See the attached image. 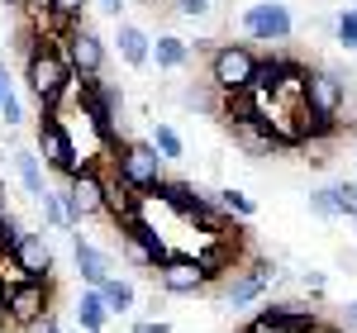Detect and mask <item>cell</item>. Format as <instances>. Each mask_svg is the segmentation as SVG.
<instances>
[{"label": "cell", "mask_w": 357, "mask_h": 333, "mask_svg": "<svg viewBox=\"0 0 357 333\" xmlns=\"http://www.w3.org/2000/svg\"><path fill=\"white\" fill-rule=\"evenodd\" d=\"M301 286L310 291V295H319V291H324V277H319V272H305V277H301Z\"/></svg>", "instance_id": "obj_32"}, {"label": "cell", "mask_w": 357, "mask_h": 333, "mask_svg": "<svg viewBox=\"0 0 357 333\" xmlns=\"http://www.w3.org/2000/svg\"><path fill=\"white\" fill-rule=\"evenodd\" d=\"M158 281H162L167 295H195V291L210 286V272L195 257H172L167 267H158Z\"/></svg>", "instance_id": "obj_14"}, {"label": "cell", "mask_w": 357, "mask_h": 333, "mask_svg": "<svg viewBox=\"0 0 357 333\" xmlns=\"http://www.w3.org/2000/svg\"><path fill=\"white\" fill-rule=\"evenodd\" d=\"M5 329H15V324H10V300H5V291H0V333Z\"/></svg>", "instance_id": "obj_34"}, {"label": "cell", "mask_w": 357, "mask_h": 333, "mask_svg": "<svg viewBox=\"0 0 357 333\" xmlns=\"http://www.w3.org/2000/svg\"><path fill=\"white\" fill-rule=\"evenodd\" d=\"M62 53H67V62H72L77 82H96V77H100V67H105V43H100L91 29H82V24L67 33Z\"/></svg>", "instance_id": "obj_10"}, {"label": "cell", "mask_w": 357, "mask_h": 333, "mask_svg": "<svg viewBox=\"0 0 357 333\" xmlns=\"http://www.w3.org/2000/svg\"><path fill=\"white\" fill-rule=\"evenodd\" d=\"M100 295H105L110 314H124V309H134V286H129L124 277H114L110 286H100Z\"/></svg>", "instance_id": "obj_24"}, {"label": "cell", "mask_w": 357, "mask_h": 333, "mask_svg": "<svg viewBox=\"0 0 357 333\" xmlns=\"http://www.w3.org/2000/svg\"><path fill=\"white\" fill-rule=\"evenodd\" d=\"M153 148H158V153H162L167 162H172V157H181V153H186V143H181V134H176V129H172V124H158V129H153Z\"/></svg>", "instance_id": "obj_27"}, {"label": "cell", "mask_w": 357, "mask_h": 333, "mask_svg": "<svg viewBox=\"0 0 357 333\" xmlns=\"http://www.w3.org/2000/svg\"><path fill=\"white\" fill-rule=\"evenodd\" d=\"M10 267L20 272V281H53V248L43 243V233H24L10 252Z\"/></svg>", "instance_id": "obj_12"}, {"label": "cell", "mask_w": 357, "mask_h": 333, "mask_svg": "<svg viewBox=\"0 0 357 333\" xmlns=\"http://www.w3.org/2000/svg\"><path fill=\"white\" fill-rule=\"evenodd\" d=\"M162 153L153 148V143H124L119 153H114V176L129 186V191H138V195H158L162 191Z\"/></svg>", "instance_id": "obj_2"}, {"label": "cell", "mask_w": 357, "mask_h": 333, "mask_svg": "<svg viewBox=\"0 0 357 333\" xmlns=\"http://www.w3.org/2000/svg\"><path fill=\"white\" fill-rule=\"evenodd\" d=\"M124 233V248H129V262H138V267H167L176 252L167 248V238L153 229L148 219H138V224H129V229H119Z\"/></svg>", "instance_id": "obj_9"}, {"label": "cell", "mask_w": 357, "mask_h": 333, "mask_svg": "<svg viewBox=\"0 0 357 333\" xmlns=\"http://www.w3.org/2000/svg\"><path fill=\"white\" fill-rule=\"evenodd\" d=\"M257 62L262 57L252 53L248 43H220L210 53V86L234 95V91H252V77H257Z\"/></svg>", "instance_id": "obj_3"}, {"label": "cell", "mask_w": 357, "mask_h": 333, "mask_svg": "<svg viewBox=\"0 0 357 333\" xmlns=\"http://www.w3.org/2000/svg\"><path fill=\"white\" fill-rule=\"evenodd\" d=\"M5 100H10V77H5V62H0V110H5Z\"/></svg>", "instance_id": "obj_36"}, {"label": "cell", "mask_w": 357, "mask_h": 333, "mask_svg": "<svg viewBox=\"0 0 357 333\" xmlns=\"http://www.w3.org/2000/svg\"><path fill=\"white\" fill-rule=\"evenodd\" d=\"M10 157H15V176H20L24 195L43 200V195H48V186H43V166H38V153H29V148H15Z\"/></svg>", "instance_id": "obj_20"}, {"label": "cell", "mask_w": 357, "mask_h": 333, "mask_svg": "<svg viewBox=\"0 0 357 333\" xmlns=\"http://www.w3.org/2000/svg\"><path fill=\"white\" fill-rule=\"evenodd\" d=\"M77 105H82V114L91 119V129L100 134V143L105 148H124V143H114V110H119V91H114L110 82H82V95H77Z\"/></svg>", "instance_id": "obj_6"}, {"label": "cell", "mask_w": 357, "mask_h": 333, "mask_svg": "<svg viewBox=\"0 0 357 333\" xmlns=\"http://www.w3.org/2000/svg\"><path fill=\"white\" fill-rule=\"evenodd\" d=\"M310 210H314L319 219H338V215H353L357 219V186L353 181H333V186L310 195Z\"/></svg>", "instance_id": "obj_17"}, {"label": "cell", "mask_w": 357, "mask_h": 333, "mask_svg": "<svg viewBox=\"0 0 357 333\" xmlns=\"http://www.w3.org/2000/svg\"><path fill=\"white\" fill-rule=\"evenodd\" d=\"M114 43H119V57H124L129 67H143V62L153 57V38L138 24H119V38H114Z\"/></svg>", "instance_id": "obj_21"}, {"label": "cell", "mask_w": 357, "mask_h": 333, "mask_svg": "<svg viewBox=\"0 0 357 333\" xmlns=\"http://www.w3.org/2000/svg\"><path fill=\"white\" fill-rule=\"evenodd\" d=\"M176 10H181V15H205V10H210V0H176Z\"/></svg>", "instance_id": "obj_31"}, {"label": "cell", "mask_w": 357, "mask_h": 333, "mask_svg": "<svg viewBox=\"0 0 357 333\" xmlns=\"http://www.w3.org/2000/svg\"><path fill=\"white\" fill-rule=\"evenodd\" d=\"M343 100H348V82L338 72H310L305 77V110L324 114V119H338Z\"/></svg>", "instance_id": "obj_11"}, {"label": "cell", "mask_w": 357, "mask_h": 333, "mask_svg": "<svg viewBox=\"0 0 357 333\" xmlns=\"http://www.w3.org/2000/svg\"><path fill=\"white\" fill-rule=\"evenodd\" d=\"M38 153H43V162L53 166L57 176H67V181H72L77 171H86V166H96L77 153V143H72L67 124H62L57 114H43V119H38Z\"/></svg>", "instance_id": "obj_4"}, {"label": "cell", "mask_w": 357, "mask_h": 333, "mask_svg": "<svg viewBox=\"0 0 357 333\" xmlns=\"http://www.w3.org/2000/svg\"><path fill=\"white\" fill-rule=\"evenodd\" d=\"M77 324H82V333H105L110 305H105L100 291H82V295H77Z\"/></svg>", "instance_id": "obj_19"}, {"label": "cell", "mask_w": 357, "mask_h": 333, "mask_svg": "<svg viewBox=\"0 0 357 333\" xmlns=\"http://www.w3.org/2000/svg\"><path fill=\"white\" fill-rule=\"evenodd\" d=\"M333 38H338V48L357 53V5H348V10L333 20Z\"/></svg>", "instance_id": "obj_26"}, {"label": "cell", "mask_w": 357, "mask_h": 333, "mask_svg": "<svg viewBox=\"0 0 357 333\" xmlns=\"http://www.w3.org/2000/svg\"><path fill=\"white\" fill-rule=\"evenodd\" d=\"M272 277H276L272 262H252V267H243L238 277L224 286V300H229V305H252V300L272 286Z\"/></svg>", "instance_id": "obj_16"}, {"label": "cell", "mask_w": 357, "mask_h": 333, "mask_svg": "<svg viewBox=\"0 0 357 333\" xmlns=\"http://www.w3.org/2000/svg\"><path fill=\"white\" fill-rule=\"evenodd\" d=\"M215 205H220L224 215H238V219H248L257 205H252V195H243V191H234V186H224L220 195H215Z\"/></svg>", "instance_id": "obj_25"}, {"label": "cell", "mask_w": 357, "mask_h": 333, "mask_svg": "<svg viewBox=\"0 0 357 333\" xmlns=\"http://www.w3.org/2000/svg\"><path fill=\"white\" fill-rule=\"evenodd\" d=\"M0 5H10V10H24L29 0H0Z\"/></svg>", "instance_id": "obj_39"}, {"label": "cell", "mask_w": 357, "mask_h": 333, "mask_svg": "<svg viewBox=\"0 0 357 333\" xmlns=\"http://www.w3.org/2000/svg\"><path fill=\"white\" fill-rule=\"evenodd\" d=\"M20 238H24L20 219H15V215H0V257H5V262H10V252L20 248Z\"/></svg>", "instance_id": "obj_28"}, {"label": "cell", "mask_w": 357, "mask_h": 333, "mask_svg": "<svg viewBox=\"0 0 357 333\" xmlns=\"http://www.w3.org/2000/svg\"><path fill=\"white\" fill-rule=\"evenodd\" d=\"M153 62H158L162 72H176V67H186V62H191V43H186V38H176V33H162V38L153 43Z\"/></svg>", "instance_id": "obj_22"}, {"label": "cell", "mask_w": 357, "mask_h": 333, "mask_svg": "<svg viewBox=\"0 0 357 333\" xmlns=\"http://www.w3.org/2000/svg\"><path fill=\"white\" fill-rule=\"evenodd\" d=\"M33 333H62V324H57V319H43V324H38Z\"/></svg>", "instance_id": "obj_37"}, {"label": "cell", "mask_w": 357, "mask_h": 333, "mask_svg": "<svg viewBox=\"0 0 357 333\" xmlns=\"http://www.w3.org/2000/svg\"><path fill=\"white\" fill-rule=\"evenodd\" d=\"M100 5H105L110 15H119V10H124V0H100Z\"/></svg>", "instance_id": "obj_38"}, {"label": "cell", "mask_w": 357, "mask_h": 333, "mask_svg": "<svg viewBox=\"0 0 357 333\" xmlns=\"http://www.w3.org/2000/svg\"><path fill=\"white\" fill-rule=\"evenodd\" d=\"M134 333H167V324H158V319H138Z\"/></svg>", "instance_id": "obj_33"}, {"label": "cell", "mask_w": 357, "mask_h": 333, "mask_svg": "<svg viewBox=\"0 0 357 333\" xmlns=\"http://www.w3.org/2000/svg\"><path fill=\"white\" fill-rule=\"evenodd\" d=\"M343 324H348V329H357V300H348V305H343Z\"/></svg>", "instance_id": "obj_35"}, {"label": "cell", "mask_w": 357, "mask_h": 333, "mask_svg": "<svg viewBox=\"0 0 357 333\" xmlns=\"http://www.w3.org/2000/svg\"><path fill=\"white\" fill-rule=\"evenodd\" d=\"M0 119H5V124H24V105H20V95H15V91H10V100H5Z\"/></svg>", "instance_id": "obj_30"}, {"label": "cell", "mask_w": 357, "mask_h": 333, "mask_svg": "<svg viewBox=\"0 0 357 333\" xmlns=\"http://www.w3.org/2000/svg\"><path fill=\"white\" fill-rule=\"evenodd\" d=\"M105 215H110L119 229H129V224L143 219V195L129 191V186H124V181L114 176V171L105 176Z\"/></svg>", "instance_id": "obj_15"}, {"label": "cell", "mask_w": 357, "mask_h": 333, "mask_svg": "<svg viewBox=\"0 0 357 333\" xmlns=\"http://www.w3.org/2000/svg\"><path fill=\"white\" fill-rule=\"evenodd\" d=\"M72 257H77V272H82L86 291H100V286L114 281V257L105 248H96V243H86L82 233L72 238Z\"/></svg>", "instance_id": "obj_13"}, {"label": "cell", "mask_w": 357, "mask_h": 333, "mask_svg": "<svg viewBox=\"0 0 357 333\" xmlns=\"http://www.w3.org/2000/svg\"><path fill=\"white\" fill-rule=\"evenodd\" d=\"M353 5H357V0H353Z\"/></svg>", "instance_id": "obj_41"}, {"label": "cell", "mask_w": 357, "mask_h": 333, "mask_svg": "<svg viewBox=\"0 0 357 333\" xmlns=\"http://www.w3.org/2000/svg\"><path fill=\"white\" fill-rule=\"evenodd\" d=\"M67 210H72V224L91 219V215H105V176L96 171V166H86L77 171L72 181H67Z\"/></svg>", "instance_id": "obj_8"}, {"label": "cell", "mask_w": 357, "mask_h": 333, "mask_svg": "<svg viewBox=\"0 0 357 333\" xmlns=\"http://www.w3.org/2000/svg\"><path fill=\"white\" fill-rule=\"evenodd\" d=\"M291 29H296L291 24V10L281 0H257V5L243 10V33L252 43H286Z\"/></svg>", "instance_id": "obj_7"}, {"label": "cell", "mask_w": 357, "mask_h": 333, "mask_svg": "<svg viewBox=\"0 0 357 333\" xmlns=\"http://www.w3.org/2000/svg\"><path fill=\"white\" fill-rule=\"evenodd\" d=\"M229 134H234V143L243 148L248 157H272V153H281V148H286V143L276 139V129L267 124V119H252V124H234Z\"/></svg>", "instance_id": "obj_18"}, {"label": "cell", "mask_w": 357, "mask_h": 333, "mask_svg": "<svg viewBox=\"0 0 357 333\" xmlns=\"http://www.w3.org/2000/svg\"><path fill=\"white\" fill-rule=\"evenodd\" d=\"M86 5H91V0H53V15H57V20H67V24H77Z\"/></svg>", "instance_id": "obj_29"}, {"label": "cell", "mask_w": 357, "mask_h": 333, "mask_svg": "<svg viewBox=\"0 0 357 333\" xmlns=\"http://www.w3.org/2000/svg\"><path fill=\"white\" fill-rule=\"evenodd\" d=\"M24 82H29V95L43 105V114H57V105L67 100V91L77 86V72H72V62L62 53V43H48V38L29 33Z\"/></svg>", "instance_id": "obj_1"}, {"label": "cell", "mask_w": 357, "mask_h": 333, "mask_svg": "<svg viewBox=\"0 0 357 333\" xmlns=\"http://www.w3.org/2000/svg\"><path fill=\"white\" fill-rule=\"evenodd\" d=\"M38 205H43V219L53 224V229H77V224H72V210H67V195H62V191H48Z\"/></svg>", "instance_id": "obj_23"}, {"label": "cell", "mask_w": 357, "mask_h": 333, "mask_svg": "<svg viewBox=\"0 0 357 333\" xmlns=\"http://www.w3.org/2000/svg\"><path fill=\"white\" fill-rule=\"evenodd\" d=\"M324 333H338V329H324Z\"/></svg>", "instance_id": "obj_40"}, {"label": "cell", "mask_w": 357, "mask_h": 333, "mask_svg": "<svg viewBox=\"0 0 357 333\" xmlns=\"http://www.w3.org/2000/svg\"><path fill=\"white\" fill-rule=\"evenodd\" d=\"M5 300L15 329H38L43 319H53V281H15Z\"/></svg>", "instance_id": "obj_5"}]
</instances>
